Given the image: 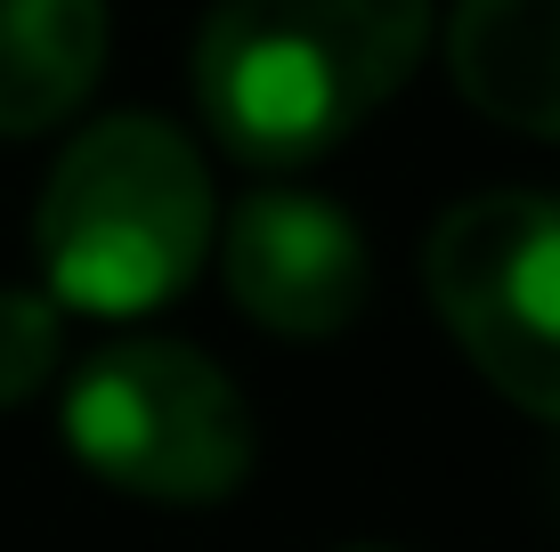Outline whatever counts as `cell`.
I'll use <instances>...</instances> for the list:
<instances>
[{
	"label": "cell",
	"instance_id": "cell-1",
	"mask_svg": "<svg viewBox=\"0 0 560 552\" xmlns=\"http://www.w3.org/2000/svg\"><path fill=\"white\" fill-rule=\"evenodd\" d=\"M431 0H220L196 42V106L228 155L317 163L422 66Z\"/></svg>",
	"mask_w": 560,
	"mask_h": 552
},
{
	"label": "cell",
	"instance_id": "cell-2",
	"mask_svg": "<svg viewBox=\"0 0 560 552\" xmlns=\"http://www.w3.org/2000/svg\"><path fill=\"white\" fill-rule=\"evenodd\" d=\"M211 244V171L154 114H114L57 155L33 252L49 301L90 317H147L203 269Z\"/></svg>",
	"mask_w": 560,
	"mask_h": 552
},
{
	"label": "cell",
	"instance_id": "cell-3",
	"mask_svg": "<svg viewBox=\"0 0 560 552\" xmlns=\"http://www.w3.org/2000/svg\"><path fill=\"white\" fill-rule=\"evenodd\" d=\"M66 447L147 504H220L253 471V414L203 350L122 341L73 374Z\"/></svg>",
	"mask_w": 560,
	"mask_h": 552
},
{
	"label": "cell",
	"instance_id": "cell-4",
	"mask_svg": "<svg viewBox=\"0 0 560 552\" xmlns=\"http://www.w3.org/2000/svg\"><path fill=\"white\" fill-rule=\"evenodd\" d=\"M431 309L512 407L560 423V196H471L431 227Z\"/></svg>",
	"mask_w": 560,
	"mask_h": 552
},
{
	"label": "cell",
	"instance_id": "cell-5",
	"mask_svg": "<svg viewBox=\"0 0 560 552\" xmlns=\"http://www.w3.org/2000/svg\"><path fill=\"white\" fill-rule=\"evenodd\" d=\"M220 269L253 326L293 341H325L365 309V236L341 203L301 196V187L244 196V212L228 220Z\"/></svg>",
	"mask_w": 560,
	"mask_h": 552
},
{
	"label": "cell",
	"instance_id": "cell-6",
	"mask_svg": "<svg viewBox=\"0 0 560 552\" xmlns=\"http://www.w3.org/2000/svg\"><path fill=\"white\" fill-rule=\"evenodd\" d=\"M447 66L488 122L560 139V0H463Z\"/></svg>",
	"mask_w": 560,
	"mask_h": 552
},
{
	"label": "cell",
	"instance_id": "cell-7",
	"mask_svg": "<svg viewBox=\"0 0 560 552\" xmlns=\"http://www.w3.org/2000/svg\"><path fill=\"white\" fill-rule=\"evenodd\" d=\"M106 66V0H0V139L66 122Z\"/></svg>",
	"mask_w": 560,
	"mask_h": 552
},
{
	"label": "cell",
	"instance_id": "cell-8",
	"mask_svg": "<svg viewBox=\"0 0 560 552\" xmlns=\"http://www.w3.org/2000/svg\"><path fill=\"white\" fill-rule=\"evenodd\" d=\"M57 374V301L0 284V407H25Z\"/></svg>",
	"mask_w": 560,
	"mask_h": 552
},
{
	"label": "cell",
	"instance_id": "cell-9",
	"mask_svg": "<svg viewBox=\"0 0 560 552\" xmlns=\"http://www.w3.org/2000/svg\"><path fill=\"white\" fill-rule=\"evenodd\" d=\"M365 552H374V544H365Z\"/></svg>",
	"mask_w": 560,
	"mask_h": 552
}]
</instances>
